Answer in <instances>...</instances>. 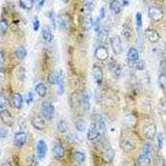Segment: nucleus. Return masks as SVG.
<instances>
[{
  "label": "nucleus",
  "mask_w": 166,
  "mask_h": 166,
  "mask_svg": "<svg viewBox=\"0 0 166 166\" xmlns=\"http://www.w3.org/2000/svg\"><path fill=\"white\" fill-rule=\"evenodd\" d=\"M54 106L52 103L44 102L42 105V116L47 120H51L54 116Z\"/></svg>",
  "instance_id": "obj_1"
},
{
  "label": "nucleus",
  "mask_w": 166,
  "mask_h": 166,
  "mask_svg": "<svg viewBox=\"0 0 166 166\" xmlns=\"http://www.w3.org/2000/svg\"><path fill=\"white\" fill-rule=\"evenodd\" d=\"M102 156L105 163L111 164L112 163L113 160L115 158V152L111 146H106L102 150Z\"/></svg>",
  "instance_id": "obj_2"
},
{
  "label": "nucleus",
  "mask_w": 166,
  "mask_h": 166,
  "mask_svg": "<svg viewBox=\"0 0 166 166\" xmlns=\"http://www.w3.org/2000/svg\"><path fill=\"white\" fill-rule=\"evenodd\" d=\"M111 48H112L113 52L115 54L119 55L122 53L123 49H122L121 40L118 35H115L111 38Z\"/></svg>",
  "instance_id": "obj_3"
},
{
  "label": "nucleus",
  "mask_w": 166,
  "mask_h": 166,
  "mask_svg": "<svg viewBox=\"0 0 166 166\" xmlns=\"http://www.w3.org/2000/svg\"><path fill=\"white\" fill-rule=\"evenodd\" d=\"M148 13H149V16H150V18L155 22L160 21L164 17L163 11L161 10L160 8H157V7L149 8Z\"/></svg>",
  "instance_id": "obj_4"
},
{
  "label": "nucleus",
  "mask_w": 166,
  "mask_h": 166,
  "mask_svg": "<svg viewBox=\"0 0 166 166\" xmlns=\"http://www.w3.org/2000/svg\"><path fill=\"white\" fill-rule=\"evenodd\" d=\"M109 68L111 71L113 76L116 79H119L122 76V67L118 64L117 62L114 60H111L109 63Z\"/></svg>",
  "instance_id": "obj_5"
},
{
  "label": "nucleus",
  "mask_w": 166,
  "mask_h": 166,
  "mask_svg": "<svg viewBox=\"0 0 166 166\" xmlns=\"http://www.w3.org/2000/svg\"><path fill=\"white\" fill-rule=\"evenodd\" d=\"M0 118L2 120V121L8 126H12L14 124V120H13V116L7 109H4V110L0 111Z\"/></svg>",
  "instance_id": "obj_6"
},
{
  "label": "nucleus",
  "mask_w": 166,
  "mask_h": 166,
  "mask_svg": "<svg viewBox=\"0 0 166 166\" xmlns=\"http://www.w3.org/2000/svg\"><path fill=\"white\" fill-rule=\"evenodd\" d=\"M72 162L75 166H84L86 162V155L83 152L76 151L72 155Z\"/></svg>",
  "instance_id": "obj_7"
},
{
  "label": "nucleus",
  "mask_w": 166,
  "mask_h": 166,
  "mask_svg": "<svg viewBox=\"0 0 166 166\" xmlns=\"http://www.w3.org/2000/svg\"><path fill=\"white\" fill-rule=\"evenodd\" d=\"M37 152H38V160H43L48 153V145L46 144V142L40 139L38 142L37 145Z\"/></svg>",
  "instance_id": "obj_8"
},
{
  "label": "nucleus",
  "mask_w": 166,
  "mask_h": 166,
  "mask_svg": "<svg viewBox=\"0 0 166 166\" xmlns=\"http://www.w3.org/2000/svg\"><path fill=\"white\" fill-rule=\"evenodd\" d=\"M143 133L145 136L149 139H153L156 135V126L155 124H147L143 128Z\"/></svg>",
  "instance_id": "obj_9"
},
{
  "label": "nucleus",
  "mask_w": 166,
  "mask_h": 166,
  "mask_svg": "<svg viewBox=\"0 0 166 166\" xmlns=\"http://www.w3.org/2000/svg\"><path fill=\"white\" fill-rule=\"evenodd\" d=\"M31 123H32V126L38 130H43L46 126L44 118L40 116H34L31 120Z\"/></svg>",
  "instance_id": "obj_10"
},
{
  "label": "nucleus",
  "mask_w": 166,
  "mask_h": 166,
  "mask_svg": "<svg viewBox=\"0 0 166 166\" xmlns=\"http://www.w3.org/2000/svg\"><path fill=\"white\" fill-rule=\"evenodd\" d=\"M53 153L57 160H62L65 156V150L63 146L59 143H55L53 146Z\"/></svg>",
  "instance_id": "obj_11"
},
{
  "label": "nucleus",
  "mask_w": 166,
  "mask_h": 166,
  "mask_svg": "<svg viewBox=\"0 0 166 166\" xmlns=\"http://www.w3.org/2000/svg\"><path fill=\"white\" fill-rule=\"evenodd\" d=\"M95 57L100 61H105L109 57V53H108L107 49L104 46H99L97 47L96 51H95Z\"/></svg>",
  "instance_id": "obj_12"
},
{
  "label": "nucleus",
  "mask_w": 166,
  "mask_h": 166,
  "mask_svg": "<svg viewBox=\"0 0 166 166\" xmlns=\"http://www.w3.org/2000/svg\"><path fill=\"white\" fill-rule=\"evenodd\" d=\"M145 37L147 39L150 41V43H157L160 40V34L155 29H151V28H148L145 31Z\"/></svg>",
  "instance_id": "obj_13"
},
{
  "label": "nucleus",
  "mask_w": 166,
  "mask_h": 166,
  "mask_svg": "<svg viewBox=\"0 0 166 166\" xmlns=\"http://www.w3.org/2000/svg\"><path fill=\"white\" fill-rule=\"evenodd\" d=\"M92 76L94 80L96 81L98 85H102V81H103V72L102 68L98 66H93L92 68Z\"/></svg>",
  "instance_id": "obj_14"
},
{
  "label": "nucleus",
  "mask_w": 166,
  "mask_h": 166,
  "mask_svg": "<svg viewBox=\"0 0 166 166\" xmlns=\"http://www.w3.org/2000/svg\"><path fill=\"white\" fill-rule=\"evenodd\" d=\"M81 106L85 111H89L91 107V102L88 92L84 91L81 95Z\"/></svg>",
  "instance_id": "obj_15"
},
{
  "label": "nucleus",
  "mask_w": 166,
  "mask_h": 166,
  "mask_svg": "<svg viewBox=\"0 0 166 166\" xmlns=\"http://www.w3.org/2000/svg\"><path fill=\"white\" fill-rule=\"evenodd\" d=\"M100 134H101V133H100L99 130L97 128L95 124L93 123L90 126V128L87 131V139L91 141H94V140H96L99 138Z\"/></svg>",
  "instance_id": "obj_16"
},
{
  "label": "nucleus",
  "mask_w": 166,
  "mask_h": 166,
  "mask_svg": "<svg viewBox=\"0 0 166 166\" xmlns=\"http://www.w3.org/2000/svg\"><path fill=\"white\" fill-rule=\"evenodd\" d=\"M120 147L125 152H132L135 149V145L130 139L123 138L120 140Z\"/></svg>",
  "instance_id": "obj_17"
},
{
  "label": "nucleus",
  "mask_w": 166,
  "mask_h": 166,
  "mask_svg": "<svg viewBox=\"0 0 166 166\" xmlns=\"http://www.w3.org/2000/svg\"><path fill=\"white\" fill-rule=\"evenodd\" d=\"M27 141V134L24 132H18L14 136V144L18 147H22Z\"/></svg>",
  "instance_id": "obj_18"
},
{
  "label": "nucleus",
  "mask_w": 166,
  "mask_h": 166,
  "mask_svg": "<svg viewBox=\"0 0 166 166\" xmlns=\"http://www.w3.org/2000/svg\"><path fill=\"white\" fill-rule=\"evenodd\" d=\"M11 102L13 107H15L16 109H21L22 106V103H23V99L22 97L19 93H14L11 99Z\"/></svg>",
  "instance_id": "obj_19"
},
{
  "label": "nucleus",
  "mask_w": 166,
  "mask_h": 166,
  "mask_svg": "<svg viewBox=\"0 0 166 166\" xmlns=\"http://www.w3.org/2000/svg\"><path fill=\"white\" fill-rule=\"evenodd\" d=\"M70 105L72 108H78L81 106V96L77 92H73L69 99Z\"/></svg>",
  "instance_id": "obj_20"
},
{
  "label": "nucleus",
  "mask_w": 166,
  "mask_h": 166,
  "mask_svg": "<svg viewBox=\"0 0 166 166\" xmlns=\"http://www.w3.org/2000/svg\"><path fill=\"white\" fill-rule=\"evenodd\" d=\"M94 124L97 126V128L99 130L101 134H103L106 131V124H105V121H104L103 118L102 117V116H100V115L96 116Z\"/></svg>",
  "instance_id": "obj_21"
},
{
  "label": "nucleus",
  "mask_w": 166,
  "mask_h": 166,
  "mask_svg": "<svg viewBox=\"0 0 166 166\" xmlns=\"http://www.w3.org/2000/svg\"><path fill=\"white\" fill-rule=\"evenodd\" d=\"M94 22L91 16H86L82 18L81 21V27L85 30V31H89L91 27H93Z\"/></svg>",
  "instance_id": "obj_22"
},
{
  "label": "nucleus",
  "mask_w": 166,
  "mask_h": 166,
  "mask_svg": "<svg viewBox=\"0 0 166 166\" xmlns=\"http://www.w3.org/2000/svg\"><path fill=\"white\" fill-rule=\"evenodd\" d=\"M59 26L62 29H67L70 27V20L69 16L67 14H62L59 17Z\"/></svg>",
  "instance_id": "obj_23"
},
{
  "label": "nucleus",
  "mask_w": 166,
  "mask_h": 166,
  "mask_svg": "<svg viewBox=\"0 0 166 166\" xmlns=\"http://www.w3.org/2000/svg\"><path fill=\"white\" fill-rule=\"evenodd\" d=\"M122 32L126 40H130L132 38V28L130 27V24L125 22L122 27Z\"/></svg>",
  "instance_id": "obj_24"
},
{
  "label": "nucleus",
  "mask_w": 166,
  "mask_h": 166,
  "mask_svg": "<svg viewBox=\"0 0 166 166\" xmlns=\"http://www.w3.org/2000/svg\"><path fill=\"white\" fill-rule=\"evenodd\" d=\"M57 86H58V90H57V91H58L59 95L63 94L65 86V75L63 71H60V73H59V81Z\"/></svg>",
  "instance_id": "obj_25"
},
{
  "label": "nucleus",
  "mask_w": 166,
  "mask_h": 166,
  "mask_svg": "<svg viewBox=\"0 0 166 166\" xmlns=\"http://www.w3.org/2000/svg\"><path fill=\"white\" fill-rule=\"evenodd\" d=\"M150 162H151V160L150 156L146 155L145 154L140 155L137 160V164L139 166H149Z\"/></svg>",
  "instance_id": "obj_26"
},
{
  "label": "nucleus",
  "mask_w": 166,
  "mask_h": 166,
  "mask_svg": "<svg viewBox=\"0 0 166 166\" xmlns=\"http://www.w3.org/2000/svg\"><path fill=\"white\" fill-rule=\"evenodd\" d=\"M108 34H109V32L105 28L101 29V31L98 32V42L102 44V46H103V44H106L107 43Z\"/></svg>",
  "instance_id": "obj_27"
},
{
  "label": "nucleus",
  "mask_w": 166,
  "mask_h": 166,
  "mask_svg": "<svg viewBox=\"0 0 166 166\" xmlns=\"http://www.w3.org/2000/svg\"><path fill=\"white\" fill-rule=\"evenodd\" d=\"M136 124V118L132 115H129L124 120V125L126 128H132Z\"/></svg>",
  "instance_id": "obj_28"
},
{
  "label": "nucleus",
  "mask_w": 166,
  "mask_h": 166,
  "mask_svg": "<svg viewBox=\"0 0 166 166\" xmlns=\"http://www.w3.org/2000/svg\"><path fill=\"white\" fill-rule=\"evenodd\" d=\"M110 8L115 14H118L120 13L121 9V4L120 3L119 0H111Z\"/></svg>",
  "instance_id": "obj_29"
},
{
  "label": "nucleus",
  "mask_w": 166,
  "mask_h": 166,
  "mask_svg": "<svg viewBox=\"0 0 166 166\" xmlns=\"http://www.w3.org/2000/svg\"><path fill=\"white\" fill-rule=\"evenodd\" d=\"M129 66L134 69L142 71V70L145 69V63L144 61L137 60V61H134V62H129Z\"/></svg>",
  "instance_id": "obj_30"
},
{
  "label": "nucleus",
  "mask_w": 166,
  "mask_h": 166,
  "mask_svg": "<svg viewBox=\"0 0 166 166\" xmlns=\"http://www.w3.org/2000/svg\"><path fill=\"white\" fill-rule=\"evenodd\" d=\"M127 58L129 62H134L139 60V53L138 51L134 48L129 49L128 53H127Z\"/></svg>",
  "instance_id": "obj_31"
},
{
  "label": "nucleus",
  "mask_w": 166,
  "mask_h": 166,
  "mask_svg": "<svg viewBox=\"0 0 166 166\" xmlns=\"http://www.w3.org/2000/svg\"><path fill=\"white\" fill-rule=\"evenodd\" d=\"M42 34H43V38L45 41L47 42H51L53 38V33L51 32L50 28L48 26H44L42 29Z\"/></svg>",
  "instance_id": "obj_32"
},
{
  "label": "nucleus",
  "mask_w": 166,
  "mask_h": 166,
  "mask_svg": "<svg viewBox=\"0 0 166 166\" xmlns=\"http://www.w3.org/2000/svg\"><path fill=\"white\" fill-rule=\"evenodd\" d=\"M35 90H36V92L38 93V96L41 97H45L47 95V92H48V88L43 83H38L35 87Z\"/></svg>",
  "instance_id": "obj_33"
},
{
  "label": "nucleus",
  "mask_w": 166,
  "mask_h": 166,
  "mask_svg": "<svg viewBox=\"0 0 166 166\" xmlns=\"http://www.w3.org/2000/svg\"><path fill=\"white\" fill-rule=\"evenodd\" d=\"M48 81L52 85H57L59 81V74H57L55 71L49 72L48 76Z\"/></svg>",
  "instance_id": "obj_34"
},
{
  "label": "nucleus",
  "mask_w": 166,
  "mask_h": 166,
  "mask_svg": "<svg viewBox=\"0 0 166 166\" xmlns=\"http://www.w3.org/2000/svg\"><path fill=\"white\" fill-rule=\"evenodd\" d=\"M76 129L80 131V132H83L85 131V130L86 129V121L83 119H79L76 121L75 123Z\"/></svg>",
  "instance_id": "obj_35"
},
{
  "label": "nucleus",
  "mask_w": 166,
  "mask_h": 166,
  "mask_svg": "<svg viewBox=\"0 0 166 166\" xmlns=\"http://www.w3.org/2000/svg\"><path fill=\"white\" fill-rule=\"evenodd\" d=\"M57 130H58V131L60 133H66L67 130H68V125H67V123L63 120H60L57 124Z\"/></svg>",
  "instance_id": "obj_36"
},
{
  "label": "nucleus",
  "mask_w": 166,
  "mask_h": 166,
  "mask_svg": "<svg viewBox=\"0 0 166 166\" xmlns=\"http://www.w3.org/2000/svg\"><path fill=\"white\" fill-rule=\"evenodd\" d=\"M15 53H16L17 57L18 59H24L25 57L27 56V50L24 47L21 46V47H19L17 49Z\"/></svg>",
  "instance_id": "obj_37"
},
{
  "label": "nucleus",
  "mask_w": 166,
  "mask_h": 166,
  "mask_svg": "<svg viewBox=\"0 0 166 166\" xmlns=\"http://www.w3.org/2000/svg\"><path fill=\"white\" fill-rule=\"evenodd\" d=\"M20 4L23 8L30 10L33 7V0H20Z\"/></svg>",
  "instance_id": "obj_38"
},
{
  "label": "nucleus",
  "mask_w": 166,
  "mask_h": 166,
  "mask_svg": "<svg viewBox=\"0 0 166 166\" xmlns=\"http://www.w3.org/2000/svg\"><path fill=\"white\" fill-rule=\"evenodd\" d=\"M159 84L163 90H166V74L162 73L159 76Z\"/></svg>",
  "instance_id": "obj_39"
},
{
  "label": "nucleus",
  "mask_w": 166,
  "mask_h": 166,
  "mask_svg": "<svg viewBox=\"0 0 166 166\" xmlns=\"http://www.w3.org/2000/svg\"><path fill=\"white\" fill-rule=\"evenodd\" d=\"M152 151H153V147H152V145L150 144V143H147L145 144L144 148H143V154H145L146 155L151 156L152 155Z\"/></svg>",
  "instance_id": "obj_40"
},
{
  "label": "nucleus",
  "mask_w": 166,
  "mask_h": 166,
  "mask_svg": "<svg viewBox=\"0 0 166 166\" xmlns=\"http://www.w3.org/2000/svg\"><path fill=\"white\" fill-rule=\"evenodd\" d=\"M163 145H164V136H163V134L160 132L157 134V145H158L159 150H162Z\"/></svg>",
  "instance_id": "obj_41"
},
{
  "label": "nucleus",
  "mask_w": 166,
  "mask_h": 166,
  "mask_svg": "<svg viewBox=\"0 0 166 166\" xmlns=\"http://www.w3.org/2000/svg\"><path fill=\"white\" fill-rule=\"evenodd\" d=\"M27 164L30 166H38V161L35 155H30L27 159Z\"/></svg>",
  "instance_id": "obj_42"
},
{
  "label": "nucleus",
  "mask_w": 166,
  "mask_h": 166,
  "mask_svg": "<svg viewBox=\"0 0 166 166\" xmlns=\"http://www.w3.org/2000/svg\"><path fill=\"white\" fill-rule=\"evenodd\" d=\"M154 166H166V160L162 157H157L154 162Z\"/></svg>",
  "instance_id": "obj_43"
},
{
  "label": "nucleus",
  "mask_w": 166,
  "mask_h": 166,
  "mask_svg": "<svg viewBox=\"0 0 166 166\" xmlns=\"http://www.w3.org/2000/svg\"><path fill=\"white\" fill-rule=\"evenodd\" d=\"M8 30V22L5 19L0 20V31L3 33H5Z\"/></svg>",
  "instance_id": "obj_44"
},
{
  "label": "nucleus",
  "mask_w": 166,
  "mask_h": 166,
  "mask_svg": "<svg viewBox=\"0 0 166 166\" xmlns=\"http://www.w3.org/2000/svg\"><path fill=\"white\" fill-rule=\"evenodd\" d=\"M93 27H94L95 32H97V33L101 31L102 26H101V18H97V19H96V21H95L94 24H93Z\"/></svg>",
  "instance_id": "obj_45"
},
{
  "label": "nucleus",
  "mask_w": 166,
  "mask_h": 166,
  "mask_svg": "<svg viewBox=\"0 0 166 166\" xmlns=\"http://www.w3.org/2000/svg\"><path fill=\"white\" fill-rule=\"evenodd\" d=\"M135 21H136V25H137L138 28L142 27V14H141V13H136Z\"/></svg>",
  "instance_id": "obj_46"
},
{
  "label": "nucleus",
  "mask_w": 166,
  "mask_h": 166,
  "mask_svg": "<svg viewBox=\"0 0 166 166\" xmlns=\"http://www.w3.org/2000/svg\"><path fill=\"white\" fill-rule=\"evenodd\" d=\"M7 100L6 98L3 95H0V109L4 110L5 109L6 106H7Z\"/></svg>",
  "instance_id": "obj_47"
},
{
  "label": "nucleus",
  "mask_w": 166,
  "mask_h": 166,
  "mask_svg": "<svg viewBox=\"0 0 166 166\" xmlns=\"http://www.w3.org/2000/svg\"><path fill=\"white\" fill-rule=\"evenodd\" d=\"M160 74L165 73L166 74V60H162L160 65Z\"/></svg>",
  "instance_id": "obj_48"
},
{
  "label": "nucleus",
  "mask_w": 166,
  "mask_h": 166,
  "mask_svg": "<svg viewBox=\"0 0 166 166\" xmlns=\"http://www.w3.org/2000/svg\"><path fill=\"white\" fill-rule=\"evenodd\" d=\"M48 16H49V18H50V20H51V22H52L53 27V28H56V20H55V13H54L53 11H51V12H49Z\"/></svg>",
  "instance_id": "obj_49"
},
{
  "label": "nucleus",
  "mask_w": 166,
  "mask_h": 166,
  "mask_svg": "<svg viewBox=\"0 0 166 166\" xmlns=\"http://www.w3.org/2000/svg\"><path fill=\"white\" fill-rule=\"evenodd\" d=\"M17 75H18V77L20 79V80H23L25 78V71L23 68H19L18 72H17Z\"/></svg>",
  "instance_id": "obj_50"
},
{
  "label": "nucleus",
  "mask_w": 166,
  "mask_h": 166,
  "mask_svg": "<svg viewBox=\"0 0 166 166\" xmlns=\"http://www.w3.org/2000/svg\"><path fill=\"white\" fill-rule=\"evenodd\" d=\"M33 98H34V94L32 93V91H30V92H28V94H27V104H30V103H32V101H33Z\"/></svg>",
  "instance_id": "obj_51"
},
{
  "label": "nucleus",
  "mask_w": 166,
  "mask_h": 166,
  "mask_svg": "<svg viewBox=\"0 0 166 166\" xmlns=\"http://www.w3.org/2000/svg\"><path fill=\"white\" fill-rule=\"evenodd\" d=\"M39 27H40V22L38 18H36L35 21L33 22V29L35 32H37V31H38Z\"/></svg>",
  "instance_id": "obj_52"
},
{
  "label": "nucleus",
  "mask_w": 166,
  "mask_h": 166,
  "mask_svg": "<svg viewBox=\"0 0 166 166\" xmlns=\"http://www.w3.org/2000/svg\"><path fill=\"white\" fill-rule=\"evenodd\" d=\"M8 136V130L5 129H0V138L4 139Z\"/></svg>",
  "instance_id": "obj_53"
},
{
  "label": "nucleus",
  "mask_w": 166,
  "mask_h": 166,
  "mask_svg": "<svg viewBox=\"0 0 166 166\" xmlns=\"http://www.w3.org/2000/svg\"><path fill=\"white\" fill-rule=\"evenodd\" d=\"M4 63V56L2 52H0V66H2Z\"/></svg>",
  "instance_id": "obj_54"
},
{
  "label": "nucleus",
  "mask_w": 166,
  "mask_h": 166,
  "mask_svg": "<svg viewBox=\"0 0 166 166\" xmlns=\"http://www.w3.org/2000/svg\"><path fill=\"white\" fill-rule=\"evenodd\" d=\"M105 18V8H102L100 11V18Z\"/></svg>",
  "instance_id": "obj_55"
},
{
  "label": "nucleus",
  "mask_w": 166,
  "mask_h": 166,
  "mask_svg": "<svg viewBox=\"0 0 166 166\" xmlns=\"http://www.w3.org/2000/svg\"><path fill=\"white\" fill-rule=\"evenodd\" d=\"M86 8L89 9V11L92 10V8H93V4H92V3H87V4H86Z\"/></svg>",
  "instance_id": "obj_56"
},
{
  "label": "nucleus",
  "mask_w": 166,
  "mask_h": 166,
  "mask_svg": "<svg viewBox=\"0 0 166 166\" xmlns=\"http://www.w3.org/2000/svg\"><path fill=\"white\" fill-rule=\"evenodd\" d=\"M1 166H12V165H11V164L9 162H4V163L1 165Z\"/></svg>",
  "instance_id": "obj_57"
},
{
  "label": "nucleus",
  "mask_w": 166,
  "mask_h": 166,
  "mask_svg": "<svg viewBox=\"0 0 166 166\" xmlns=\"http://www.w3.org/2000/svg\"><path fill=\"white\" fill-rule=\"evenodd\" d=\"M44 2H45V0H42L39 4H38V8H42L44 4Z\"/></svg>",
  "instance_id": "obj_58"
},
{
  "label": "nucleus",
  "mask_w": 166,
  "mask_h": 166,
  "mask_svg": "<svg viewBox=\"0 0 166 166\" xmlns=\"http://www.w3.org/2000/svg\"><path fill=\"white\" fill-rule=\"evenodd\" d=\"M123 4L124 5H127V4H129V2H127V1H125V0H124L123 1Z\"/></svg>",
  "instance_id": "obj_59"
},
{
  "label": "nucleus",
  "mask_w": 166,
  "mask_h": 166,
  "mask_svg": "<svg viewBox=\"0 0 166 166\" xmlns=\"http://www.w3.org/2000/svg\"><path fill=\"white\" fill-rule=\"evenodd\" d=\"M68 1H69V0H62V2H63L64 4H67V3H68Z\"/></svg>",
  "instance_id": "obj_60"
},
{
  "label": "nucleus",
  "mask_w": 166,
  "mask_h": 166,
  "mask_svg": "<svg viewBox=\"0 0 166 166\" xmlns=\"http://www.w3.org/2000/svg\"><path fill=\"white\" fill-rule=\"evenodd\" d=\"M165 49H166V43H165Z\"/></svg>",
  "instance_id": "obj_61"
}]
</instances>
